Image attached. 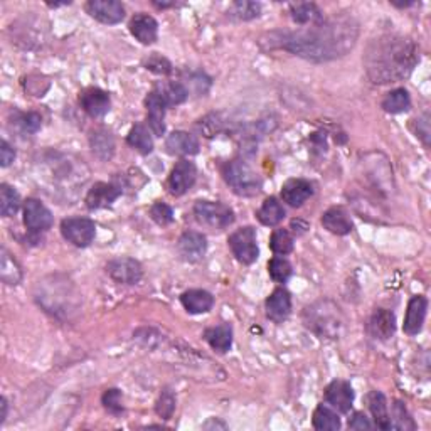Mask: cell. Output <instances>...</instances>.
I'll return each mask as SVG.
<instances>
[{
    "mask_svg": "<svg viewBox=\"0 0 431 431\" xmlns=\"http://www.w3.org/2000/svg\"><path fill=\"white\" fill-rule=\"evenodd\" d=\"M358 37V21L349 14H339L295 32H273L268 36V46L285 49L307 61L327 63L349 53Z\"/></svg>",
    "mask_w": 431,
    "mask_h": 431,
    "instance_id": "1",
    "label": "cell"
},
{
    "mask_svg": "<svg viewBox=\"0 0 431 431\" xmlns=\"http://www.w3.org/2000/svg\"><path fill=\"white\" fill-rule=\"evenodd\" d=\"M420 63V49L413 39L386 34L374 39L364 54V68L376 85L403 81Z\"/></svg>",
    "mask_w": 431,
    "mask_h": 431,
    "instance_id": "2",
    "label": "cell"
},
{
    "mask_svg": "<svg viewBox=\"0 0 431 431\" xmlns=\"http://www.w3.org/2000/svg\"><path fill=\"white\" fill-rule=\"evenodd\" d=\"M303 322L322 339H336L339 336L342 321L339 307L331 302H318L307 307L303 312Z\"/></svg>",
    "mask_w": 431,
    "mask_h": 431,
    "instance_id": "3",
    "label": "cell"
},
{
    "mask_svg": "<svg viewBox=\"0 0 431 431\" xmlns=\"http://www.w3.org/2000/svg\"><path fill=\"white\" fill-rule=\"evenodd\" d=\"M222 174H224L226 182H228L229 187L233 189L238 196L251 197L256 196V194L261 191V177L254 172L246 162H228V164L224 165V169H222Z\"/></svg>",
    "mask_w": 431,
    "mask_h": 431,
    "instance_id": "4",
    "label": "cell"
},
{
    "mask_svg": "<svg viewBox=\"0 0 431 431\" xmlns=\"http://www.w3.org/2000/svg\"><path fill=\"white\" fill-rule=\"evenodd\" d=\"M194 216L197 222L216 231L226 229L234 222V211L222 202L197 201L194 204Z\"/></svg>",
    "mask_w": 431,
    "mask_h": 431,
    "instance_id": "5",
    "label": "cell"
},
{
    "mask_svg": "<svg viewBox=\"0 0 431 431\" xmlns=\"http://www.w3.org/2000/svg\"><path fill=\"white\" fill-rule=\"evenodd\" d=\"M233 254L243 265H251L259 256V248L256 243V229L251 226L236 229L228 239Z\"/></svg>",
    "mask_w": 431,
    "mask_h": 431,
    "instance_id": "6",
    "label": "cell"
},
{
    "mask_svg": "<svg viewBox=\"0 0 431 431\" xmlns=\"http://www.w3.org/2000/svg\"><path fill=\"white\" fill-rule=\"evenodd\" d=\"M63 238L78 248L90 246L96 236L95 221L88 217H66L61 221Z\"/></svg>",
    "mask_w": 431,
    "mask_h": 431,
    "instance_id": "7",
    "label": "cell"
},
{
    "mask_svg": "<svg viewBox=\"0 0 431 431\" xmlns=\"http://www.w3.org/2000/svg\"><path fill=\"white\" fill-rule=\"evenodd\" d=\"M106 273L122 285H137L143 276V268L133 258H117L111 259L106 265Z\"/></svg>",
    "mask_w": 431,
    "mask_h": 431,
    "instance_id": "8",
    "label": "cell"
},
{
    "mask_svg": "<svg viewBox=\"0 0 431 431\" xmlns=\"http://www.w3.org/2000/svg\"><path fill=\"white\" fill-rule=\"evenodd\" d=\"M53 212L39 199H27L24 202V224L32 233L46 231L53 226Z\"/></svg>",
    "mask_w": 431,
    "mask_h": 431,
    "instance_id": "9",
    "label": "cell"
},
{
    "mask_svg": "<svg viewBox=\"0 0 431 431\" xmlns=\"http://www.w3.org/2000/svg\"><path fill=\"white\" fill-rule=\"evenodd\" d=\"M197 179V169L194 162L180 160L174 165L169 175V191L172 196H184Z\"/></svg>",
    "mask_w": 431,
    "mask_h": 431,
    "instance_id": "10",
    "label": "cell"
},
{
    "mask_svg": "<svg viewBox=\"0 0 431 431\" xmlns=\"http://www.w3.org/2000/svg\"><path fill=\"white\" fill-rule=\"evenodd\" d=\"M86 12L101 24H118L125 17V7L117 0H90L86 4Z\"/></svg>",
    "mask_w": 431,
    "mask_h": 431,
    "instance_id": "11",
    "label": "cell"
},
{
    "mask_svg": "<svg viewBox=\"0 0 431 431\" xmlns=\"http://www.w3.org/2000/svg\"><path fill=\"white\" fill-rule=\"evenodd\" d=\"M177 249L185 261L197 263L206 256L207 239L206 236L197 233V231H187L179 238Z\"/></svg>",
    "mask_w": 431,
    "mask_h": 431,
    "instance_id": "12",
    "label": "cell"
},
{
    "mask_svg": "<svg viewBox=\"0 0 431 431\" xmlns=\"http://www.w3.org/2000/svg\"><path fill=\"white\" fill-rule=\"evenodd\" d=\"M326 401L339 413H349L354 403V389L347 381L336 379L326 388Z\"/></svg>",
    "mask_w": 431,
    "mask_h": 431,
    "instance_id": "13",
    "label": "cell"
},
{
    "mask_svg": "<svg viewBox=\"0 0 431 431\" xmlns=\"http://www.w3.org/2000/svg\"><path fill=\"white\" fill-rule=\"evenodd\" d=\"M80 103L91 118H101L110 111L111 100L108 93L100 88H88L80 95Z\"/></svg>",
    "mask_w": 431,
    "mask_h": 431,
    "instance_id": "14",
    "label": "cell"
},
{
    "mask_svg": "<svg viewBox=\"0 0 431 431\" xmlns=\"http://www.w3.org/2000/svg\"><path fill=\"white\" fill-rule=\"evenodd\" d=\"M122 196V189L115 184L108 182H96L86 194V206L88 209H103L113 204Z\"/></svg>",
    "mask_w": 431,
    "mask_h": 431,
    "instance_id": "15",
    "label": "cell"
},
{
    "mask_svg": "<svg viewBox=\"0 0 431 431\" xmlns=\"http://www.w3.org/2000/svg\"><path fill=\"white\" fill-rule=\"evenodd\" d=\"M426 310H428V300H426V296L416 295L410 300L405 323H403V331H405L407 336H418L421 332L426 318Z\"/></svg>",
    "mask_w": 431,
    "mask_h": 431,
    "instance_id": "16",
    "label": "cell"
},
{
    "mask_svg": "<svg viewBox=\"0 0 431 431\" xmlns=\"http://www.w3.org/2000/svg\"><path fill=\"white\" fill-rule=\"evenodd\" d=\"M368 331L374 339L388 341L395 336L396 331V317L391 310L378 308L376 312L370 315Z\"/></svg>",
    "mask_w": 431,
    "mask_h": 431,
    "instance_id": "17",
    "label": "cell"
},
{
    "mask_svg": "<svg viewBox=\"0 0 431 431\" xmlns=\"http://www.w3.org/2000/svg\"><path fill=\"white\" fill-rule=\"evenodd\" d=\"M312 196L313 185L305 179H290L281 187V199L291 207H300Z\"/></svg>",
    "mask_w": 431,
    "mask_h": 431,
    "instance_id": "18",
    "label": "cell"
},
{
    "mask_svg": "<svg viewBox=\"0 0 431 431\" xmlns=\"http://www.w3.org/2000/svg\"><path fill=\"white\" fill-rule=\"evenodd\" d=\"M128 27L132 36L145 46L154 44L157 37H159V24H157L155 19L148 16V14H137V16H133Z\"/></svg>",
    "mask_w": 431,
    "mask_h": 431,
    "instance_id": "19",
    "label": "cell"
},
{
    "mask_svg": "<svg viewBox=\"0 0 431 431\" xmlns=\"http://www.w3.org/2000/svg\"><path fill=\"white\" fill-rule=\"evenodd\" d=\"M266 317L271 322L281 323L289 318L291 312V296L285 289H276L271 291V295L266 298Z\"/></svg>",
    "mask_w": 431,
    "mask_h": 431,
    "instance_id": "20",
    "label": "cell"
},
{
    "mask_svg": "<svg viewBox=\"0 0 431 431\" xmlns=\"http://www.w3.org/2000/svg\"><path fill=\"white\" fill-rule=\"evenodd\" d=\"M145 106H147V120L148 127H150L152 133L155 137H162L165 133V108L167 105L164 100L160 98L159 93L152 91L150 95L145 98Z\"/></svg>",
    "mask_w": 431,
    "mask_h": 431,
    "instance_id": "21",
    "label": "cell"
},
{
    "mask_svg": "<svg viewBox=\"0 0 431 431\" xmlns=\"http://www.w3.org/2000/svg\"><path fill=\"white\" fill-rule=\"evenodd\" d=\"M322 224L327 231L337 236L350 234L352 229H354V222H352L349 212L342 209V207H331V209L323 212Z\"/></svg>",
    "mask_w": 431,
    "mask_h": 431,
    "instance_id": "22",
    "label": "cell"
},
{
    "mask_svg": "<svg viewBox=\"0 0 431 431\" xmlns=\"http://www.w3.org/2000/svg\"><path fill=\"white\" fill-rule=\"evenodd\" d=\"M180 303L189 313H207L214 307V296L206 290L192 289L180 295Z\"/></svg>",
    "mask_w": 431,
    "mask_h": 431,
    "instance_id": "23",
    "label": "cell"
},
{
    "mask_svg": "<svg viewBox=\"0 0 431 431\" xmlns=\"http://www.w3.org/2000/svg\"><path fill=\"white\" fill-rule=\"evenodd\" d=\"M165 147L174 155H196L199 152V140L189 132H172L165 140Z\"/></svg>",
    "mask_w": 431,
    "mask_h": 431,
    "instance_id": "24",
    "label": "cell"
},
{
    "mask_svg": "<svg viewBox=\"0 0 431 431\" xmlns=\"http://www.w3.org/2000/svg\"><path fill=\"white\" fill-rule=\"evenodd\" d=\"M204 339L207 341L212 349L219 354H226L233 346V328L229 323H221L217 327H211L204 332Z\"/></svg>",
    "mask_w": 431,
    "mask_h": 431,
    "instance_id": "25",
    "label": "cell"
},
{
    "mask_svg": "<svg viewBox=\"0 0 431 431\" xmlns=\"http://www.w3.org/2000/svg\"><path fill=\"white\" fill-rule=\"evenodd\" d=\"M290 16L294 19L295 24L298 26H313L322 22L323 19V12L318 9V6L310 2H303V4H294L290 7Z\"/></svg>",
    "mask_w": 431,
    "mask_h": 431,
    "instance_id": "26",
    "label": "cell"
},
{
    "mask_svg": "<svg viewBox=\"0 0 431 431\" xmlns=\"http://www.w3.org/2000/svg\"><path fill=\"white\" fill-rule=\"evenodd\" d=\"M369 410L373 413L374 423L381 430H391V418L388 413V401L386 396L381 391H370L368 396Z\"/></svg>",
    "mask_w": 431,
    "mask_h": 431,
    "instance_id": "27",
    "label": "cell"
},
{
    "mask_svg": "<svg viewBox=\"0 0 431 431\" xmlns=\"http://www.w3.org/2000/svg\"><path fill=\"white\" fill-rule=\"evenodd\" d=\"M285 216H286V211L284 204L278 201L276 197L265 199V202L261 204V207H259L256 212L258 221L265 226L280 224V222L285 219Z\"/></svg>",
    "mask_w": 431,
    "mask_h": 431,
    "instance_id": "28",
    "label": "cell"
},
{
    "mask_svg": "<svg viewBox=\"0 0 431 431\" xmlns=\"http://www.w3.org/2000/svg\"><path fill=\"white\" fill-rule=\"evenodd\" d=\"M90 145L93 154L103 162L110 160L115 154L113 135H111L110 132H106V130H96V132H93V135L90 138Z\"/></svg>",
    "mask_w": 431,
    "mask_h": 431,
    "instance_id": "29",
    "label": "cell"
},
{
    "mask_svg": "<svg viewBox=\"0 0 431 431\" xmlns=\"http://www.w3.org/2000/svg\"><path fill=\"white\" fill-rule=\"evenodd\" d=\"M155 91L159 93V96L164 100V103L167 106H175L184 103L189 96V90L185 88L184 83L180 81L164 83V85L157 86Z\"/></svg>",
    "mask_w": 431,
    "mask_h": 431,
    "instance_id": "30",
    "label": "cell"
},
{
    "mask_svg": "<svg viewBox=\"0 0 431 431\" xmlns=\"http://www.w3.org/2000/svg\"><path fill=\"white\" fill-rule=\"evenodd\" d=\"M381 106L388 113H405V111L411 108L410 93H407L405 88H396V90L389 91L388 95L384 96Z\"/></svg>",
    "mask_w": 431,
    "mask_h": 431,
    "instance_id": "31",
    "label": "cell"
},
{
    "mask_svg": "<svg viewBox=\"0 0 431 431\" xmlns=\"http://www.w3.org/2000/svg\"><path fill=\"white\" fill-rule=\"evenodd\" d=\"M313 428L321 431H336L341 428V418L336 411L326 405L317 406V410L313 411Z\"/></svg>",
    "mask_w": 431,
    "mask_h": 431,
    "instance_id": "32",
    "label": "cell"
},
{
    "mask_svg": "<svg viewBox=\"0 0 431 431\" xmlns=\"http://www.w3.org/2000/svg\"><path fill=\"white\" fill-rule=\"evenodd\" d=\"M127 143L143 155L152 154V150H154V140H152L150 133H148V130L143 127L142 123L135 125V127L130 130V133L127 137Z\"/></svg>",
    "mask_w": 431,
    "mask_h": 431,
    "instance_id": "33",
    "label": "cell"
},
{
    "mask_svg": "<svg viewBox=\"0 0 431 431\" xmlns=\"http://www.w3.org/2000/svg\"><path fill=\"white\" fill-rule=\"evenodd\" d=\"M21 207V197L11 185H0V214L4 217H12Z\"/></svg>",
    "mask_w": 431,
    "mask_h": 431,
    "instance_id": "34",
    "label": "cell"
},
{
    "mask_svg": "<svg viewBox=\"0 0 431 431\" xmlns=\"http://www.w3.org/2000/svg\"><path fill=\"white\" fill-rule=\"evenodd\" d=\"M0 276H2L4 284H7V285H19V284H21V280H22L21 266H19L16 259H14L11 254L7 253V249H2Z\"/></svg>",
    "mask_w": 431,
    "mask_h": 431,
    "instance_id": "35",
    "label": "cell"
},
{
    "mask_svg": "<svg viewBox=\"0 0 431 431\" xmlns=\"http://www.w3.org/2000/svg\"><path fill=\"white\" fill-rule=\"evenodd\" d=\"M294 246H295V239L294 236L290 234V231L286 229L273 231L270 238V248L273 253L280 254V256H285V254H290L294 251Z\"/></svg>",
    "mask_w": 431,
    "mask_h": 431,
    "instance_id": "36",
    "label": "cell"
},
{
    "mask_svg": "<svg viewBox=\"0 0 431 431\" xmlns=\"http://www.w3.org/2000/svg\"><path fill=\"white\" fill-rule=\"evenodd\" d=\"M261 14V4L249 2V0H238L231 7L229 16L236 17L238 21H251Z\"/></svg>",
    "mask_w": 431,
    "mask_h": 431,
    "instance_id": "37",
    "label": "cell"
},
{
    "mask_svg": "<svg viewBox=\"0 0 431 431\" xmlns=\"http://www.w3.org/2000/svg\"><path fill=\"white\" fill-rule=\"evenodd\" d=\"M391 430H416V425L411 415L407 413L406 406L401 401H396L393 405V420Z\"/></svg>",
    "mask_w": 431,
    "mask_h": 431,
    "instance_id": "38",
    "label": "cell"
},
{
    "mask_svg": "<svg viewBox=\"0 0 431 431\" xmlns=\"http://www.w3.org/2000/svg\"><path fill=\"white\" fill-rule=\"evenodd\" d=\"M268 273H270L273 281H276V284H285L291 275L290 261L280 256L273 258L271 261L268 263Z\"/></svg>",
    "mask_w": 431,
    "mask_h": 431,
    "instance_id": "39",
    "label": "cell"
},
{
    "mask_svg": "<svg viewBox=\"0 0 431 431\" xmlns=\"http://www.w3.org/2000/svg\"><path fill=\"white\" fill-rule=\"evenodd\" d=\"M101 403H103L105 410L108 413L118 416L123 413V398H122V391L120 389H106L103 398H101Z\"/></svg>",
    "mask_w": 431,
    "mask_h": 431,
    "instance_id": "40",
    "label": "cell"
},
{
    "mask_svg": "<svg viewBox=\"0 0 431 431\" xmlns=\"http://www.w3.org/2000/svg\"><path fill=\"white\" fill-rule=\"evenodd\" d=\"M155 411L162 420L172 418L175 411V395L170 389H164V391H162L159 401H157Z\"/></svg>",
    "mask_w": 431,
    "mask_h": 431,
    "instance_id": "41",
    "label": "cell"
},
{
    "mask_svg": "<svg viewBox=\"0 0 431 431\" xmlns=\"http://www.w3.org/2000/svg\"><path fill=\"white\" fill-rule=\"evenodd\" d=\"M150 217L159 226H167L174 221V211L169 204L159 201L150 207Z\"/></svg>",
    "mask_w": 431,
    "mask_h": 431,
    "instance_id": "42",
    "label": "cell"
},
{
    "mask_svg": "<svg viewBox=\"0 0 431 431\" xmlns=\"http://www.w3.org/2000/svg\"><path fill=\"white\" fill-rule=\"evenodd\" d=\"M197 128L204 133V137H207V138L214 137L216 133H219L221 128H222L221 117H219V115H207V117L199 120Z\"/></svg>",
    "mask_w": 431,
    "mask_h": 431,
    "instance_id": "43",
    "label": "cell"
},
{
    "mask_svg": "<svg viewBox=\"0 0 431 431\" xmlns=\"http://www.w3.org/2000/svg\"><path fill=\"white\" fill-rule=\"evenodd\" d=\"M17 123L21 125L24 132L36 133V132H39L41 123H43V118H41V115L36 113V111H29V113L19 115V122Z\"/></svg>",
    "mask_w": 431,
    "mask_h": 431,
    "instance_id": "44",
    "label": "cell"
},
{
    "mask_svg": "<svg viewBox=\"0 0 431 431\" xmlns=\"http://www.w3.org/2000/svg\"><path fill=\"white\" fill-rule=\"evenodd\" d=\"M145 66L148 71L157 73V74H170L172 73V64H170L169 59H165L164 56L160 54H154L150 59L145 63Z\"/></svg>",
    "mask_w": 431,
    "mask_h": 431,
    "instance_id": "45",
    "label": "cell"
},
{
    "mask_svg": "<svg viewBox=\"0 0 431 431\" xmlns=\"http://www.w3.org/2000/svg\"><path fill=\"white\" fill-rule=\"evenodd\" d=\"M416 123H418V128H416V137H420L421 140H423V143L426 147L430 145V117L428 113H425L423 117L415 120Z\"/></svg>",
    "mask_w": 431,
    "mask_h": 431,
    "instance_id": "46",
    "label": "cell"
},
{
    "mask_svg": "<svg viewBox=\"0 0 431 431\" xmlns=\"http://www.w3.org/2000/svg\"><path fill=\"white\" fill-rule=\"evenodd\" d=\"M16 159V150L11 147V143L2 140L0 142V164L2 167H9Z\"/></svg>",
    "mask_w": 431,
    "mask_h": 431,
    "instance_id": "47",
    "label": "cell"
},
{
    "mask_svg": "<svg viewBox=\"0 0 431 431\" xmlns=\"http://www.w3.org/2000/svg\"><path fill=\"white\" fill-rule=\"evenodd\" d=\"M373 423H370L368 416L364 413H355L352 416V420H349V428L350 430H370L373 428Z\"/></svg>",
    "mask_w": 431,
    "mask_h": 431,
    "instance_id": "48",
    "label": "cell"
},
{
    "mask_svg": "<svg viewBox=\"0 0 431 431\" xmlns=\"http://www.w3.org/2000/svg\"><path fill=\"white\" fill-rule=\"evenodd\" d=\"M0 406H2V415H0V425H2L4 421H6V418H7V406L9 405H7L6 398H2V405H0Z\"/></svg>",
    "mask_w": 431,
    "mask_h": 431,
    "instance_id": "49",
    "label": "cell"
},
{
    "mask_svg": "<svg viewBox=\"0 0 431 431\" xmlns=\"http://www.w3.org/2000/svg\"><path fill=\"white\" fill-rule=\"evenodd\" d=\"M154 6L157 7V9H169V7H175V4L174 2H154Z\"/></svg>",
    "mask_w": 431,
    "mask_h": 431,
    "instance_id": "50",
    "label": "cell"
},
{
    "mask_svg": "<svg viewBox=\"0 0 431 431\" xmlns=\"http://www.w3.org/2000/svg\"><path fill=\"white\" fill-rule=\"evenodd\" d=\"M415 2H405V4H395L393 2V6H396V7H400V9H405V7H410V6H413Z\"/></svg>",
    "mask_w": 431,
    "mask_h": 431,
    "instance_id": "51",
    "label": "cell"
}]
</instances>
